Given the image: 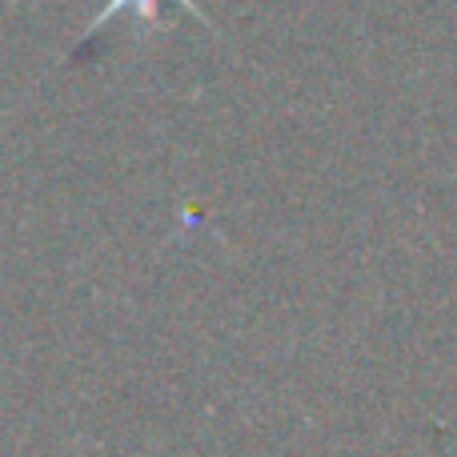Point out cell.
<instances>
[{
	"label": "cell",
	"mask_w": 457,
	"mask_h": 457,
	"mask_svg": "<svg viewBox=\"0 0 457 457\" xmlns=\"http://www.w3.org/2000/svg\"><path fill=\"white\" fill-rule=\"evenodd\" d=\"M165 4H181L185 12H189V16H197V21L205 24V29H213V21H209V16H205V8H201L197 0H109V4H104L101 12H96L93 21H88L85 40H88V37H96V32H101L109 21H117L120 12H133L137 29H145V32H149V29H161V8H165Z\"/></svg>",
	"instance_id": "6da1fadb"
}]
</instances>
